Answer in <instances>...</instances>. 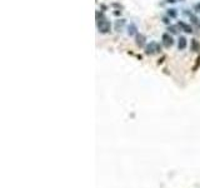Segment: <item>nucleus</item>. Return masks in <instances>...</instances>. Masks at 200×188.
Returning <instances> with one entry per match:
<instances>
[{
    "label": "nucleus",
    "mask_w": 200,
    "mask_h": 188,
    "mask_svg": "<svg viewBox=\"0 0 200 188\" xmlns=\"http://www.w3.org/2000/svg\"><path fill=\"white\" fill-rule=\"evenodd\" d=\"M124 24H125V20H123V19L118 20V21H116V30H120V29H122Z\"/></svg>",
    "instance_id": "9"
},
{
    "label": "nucleus",
    "mask_w": 200,
    "mask_h": 188,
    "mask_svg": "<svg viewBox=\"0 0 200 188\" xmlns=\"http://www.w3.org/2000/svg\"><path fill=\"white\" fill-rule=\"evenodd\" d=\"M136 44L140 48H143L145 45V36L143 34H136Z\"/></svg>",
    "instance_id": "6"
},
{
    "label": "nucleus",
    "mask_w": 200,
    "mask_h": 188,
    "mask_svg": "<svg viewBox=\"0 0 200 188\" xmlns=\"http://www.w3.org/2000/svg\"><path fill=\"white\" fill-rule=\"evenodd\" d=\"M188 45V40L185 36H180L179 38V41H178V48H179V50H184L185 48Z\"/></svg>",
    "instance_id": "4"
},
{
    "label": "nucleus",
    "mask_w": 200,
    "mask_h": 188,
    "mask_svg": "<svg viewBox=\"0 0 200 188\" xmlns=\"http://www.w3.org/2000/svg\"><path fill=\"white\" fill-rule=\"evenodd\" d=\"M110 28H111L110 21L106 20L104 16H101V19H98V30L100 33L106 34V33L110 32Z\"/></svg>",
    "instance_id": "1"
},
{
    "label": "nucleus",
    "mask_w": 200,
    "mask_h": 188,
    "mask_svg": "<svg viewBox=\"0 0 200 188\" xmlns=\"http://www.w3.org/2000/svg\"><path fill=\"white\" fill-rule=\"evenodd\" d=\"M169 30H170V32L171 33H178V30H177V28H175V27H169Z\"/></svg>",
    "instance_id": "12"
},
{
    "label": "nucleus",
    "mask_w": 200,
    "mask_h": 188,
    "mask_svg": "<svg viewBox=\"0 0 200 188\" xmlns=\"http://www.w3.org/2000/svg\"><path fill=\"white\" fill-rule=\"evenodd\" d=\"M191 48H193V50H194V52H198V50H199L200 45H199V43H198L195 39H193V40H191Z\"/></svg>",
    "instance_id": "7"
},
{
    "label": "nucleus",
    "mask_w": 200,
    "mask_h": 188,
    "mask_svg": "<svg viewBox=\"0 0 200 188\" xmlns=\"http://www.w3.org/2000/svg\"><path fill=\"white\" fill-rule=\"evenodd\" d=\"M135 30H136L135 25L129 27V32H128V34H129V35H134V34H135Z\"/></svg>",
    "instance_id": "10"
},
{
    "label": "nucleus",
    "mask_w": 200,
    "mask_h": 188,
    "mask_svg": "<svg viewBox=\"0 0 200 188\" xmlns=\"http://www.w3.org/2000/svg\"><path fill=\"white\" fill-rule=\"evenodd\" d=\"M161 43H163V45H164L165 48H170L174 44V39H173V36L169 33H164V34H163V36H161Z\"/></svg>",
    "instance_id": "3"
},
{
    "label": "nucleus",
    "mask_w": 200,
    "mask_h": 188,
    "mask_svg": "<svg viewBox=\"0 0 200 188\" xmlns=\"http://www.w3.org/2000/svg\"><path fill=\"white\" fill-rule=\"evenodd\" d=\"M178 27L181 28V30H184L185 33H193V29L190 25H188V24H185L184 21H179L178 23Z\"/></svg>",
    "instance_id": "5"
},
{
    "label": "nucleus",
    "mask_w": 200,
    "mask_h": 188,
    "mask_svg": "<svg viewBox=\"0 0 200 188\" xmlns=\"http://www.w3.org/2000/svg\"><path fill=\"white\" fill-rule=\"evenodd\" d=\"M177 15H178L177 9H169V10H168V16H170V18H175Z\"/></svg>",
    "instance_id": "8"
},
{
    "label": "nucleus",
    "mask_w": 200,
    "mask_h": 188,
    "mask_svg": "<svg viewBox=\"0 0 200 188\" xmlns=\"http://www.w3.org/2000/svg\"><path fill=\"white\" fill-rule=\"evenodd\" d=\"M194 10H195L196 13H200V3H198L195 7H194Z\"/></svg>",
    "instance_id": "11"
},
{
    "label": "nucleus",
    "mask_w": 200,
    "mask_h": 188,
    "mask_svg": "<svg viewBox=\"0 0 200 188\" xmlns=\"http://www.w3.org/2000/svg\"><path fill=\"white\" fill-rule=\"evenodd\" d=\"M145 53L148 55H155V54H159L160 53V45L156 43V41H151L150 44L147 45L145 48Z\"/></svg>",
    "instance_id": "2"
}]
</instances>
